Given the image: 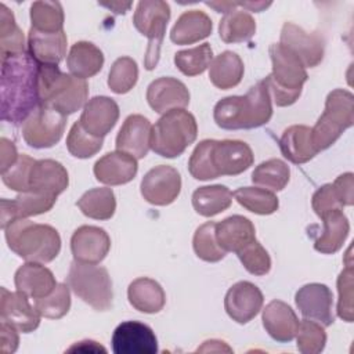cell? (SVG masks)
I'll use <instances>...</instances> for the list:
<instances>
[{
    "mask_svg": "<svg viewBox=\"0 0 354 354\" xmlns=\"http://www.w3.org/2000/svg\"><path fill=\"white\" fill-rule=\"evenodd\" d=\"M39 71L29 53L1 58L0 111L1 119L14 124L24 123L39 108Z\"/></svg>",
    "mask_w": 354,
    "mask_h": 354,
    "instance_id": "obj_1",
    "label": "cell"
},
{
    "mask_svg": "<svg viewBox=\"0 0 354 354\" xmlns=\"http://www.w3.org/2000/svg\"><path fill=\"white\" fill-rule=\"evenodd\" d=\"M270 93L263 80L257 82L245 95H230L220 100L213 111L214 122L225 130L256 129L272 116Z\"/></svg>",
    "mask_w": 354,
    "mask_h": 354,
    "instance_id": "obj_2",
    "label": "cell"
},
{
    "mask_svg": "<svg viewBox=\"0 0 354 354\" xmlns=\"http://www.w3.org/2000/svg\"><path fill=\"white\" fill-rule=\"evenodd\" d=\"M4 231L8 248L26 261L44 264L53 261L59 254V234L48 224L19 218L11 223Z\"/></svg>",
    "mask_w": 354,
    "mask_h": 354,
    "instance_id": "obj_3",
    "label": "cell"
},
{
    "mask_svg": "<svg viewBox=\"0 0 354 354\" xmlns=\"http://www.w3.org/2000/svg\"><path fill=\"white\" fill-rule=\"evenodd\" d=\"M268 53L272 72L263 82L277 106H289L299 100L308 75L299 57L282 44H271Z\"/></svg>",
    "mask_w": 354,
    "mask_h": 354,
    "instance_id": "obj_4",
    "label": "cell"
},
{
    "mask_svg": "<svg viewBox=\"0 0 354 354\" xmlns=\"http://www.w3.org/2000/svg\"><path fill=\"white\" fill-rule=\"evenodd\" d=\"M39 95L41 105L68 116L87 104L88 84L83 79L61 72L57 65H40Z\"/></svg>",
    "mask_w": 354,
    "mask_h": 354,
    "instance_id": "obj_5",
    "label": "cell"
},
{
    "mask_svg": "<svg viewBox=\"0 0 354 354\" xmlns=\"http://www.w3.org/2000/svg\"><path fill=\"white\" fill-rule=\"evenodd\" d=\"M198 136V124L192 113L173 109L162 115L152 126L151 149L163 158L180 156Z\"/></svg>",
    "mask_w": 354,
    "mask_h": 354,
    "instance_id": "obj_6",
    "label": "cell"
},
{
    "mask_svg": "<svg viewBox=\"0 0 354 354\" xmlns=\"http://www.w3.org/2000/svg\"><path fill=\"white\" fill-rule=\"evenodd\" d=\"M354 123V95L344 90L330 91L325 101V111L311 129L313 142L319 151L328 149Z\"/></svg>",
    "mask_w": 354,
    "mask_h": 354,
    "instance_id": "obj_7",
    "label": "cell"
},
{
    "mask_svg": "<svg viewBox=\"0 0 354 354\" xmlns=\"http://www.w3.org/2000/svg\"><path fill=\"white\" fill-rule=\"evenodd\" d=\"M66 283L72 292L97 311H106L112 307V281L108 270L101 266L72 261Z\"/></svg>",
    "mask_w": 354,
    "mask_h": 354,
    "instance_id": "obj_8",
    "label": "cell"
},
{
    "mask_svg": "<svg viewBox=\"0 0 354 354\" xmlns=\"http://www.w3.org/2000/svg\"><path fill=\"white\" fill-rule=\"evenodd\" d=\"M170 19V6L162 0H144L137 4L133 15L136 29L148 37V47L144 58L147 71H152L160 55L162 41L166 33V26Z\"/></svg>",
    "mask_w": 354,
    "mask_h": 354,
    "instance_id": "obj_9",
    "label": "cell"
},
{
    "mask_svg": "<svg viewBox=\"0 0 354 354\" xmlns=\"http://www.w3.org/2000/svg\"><path fill=\"white\" fill-rule=\"evenodd\" d=\"M66 118L48 105H40L24 122L22 137L25 142L37 149L54 147L62 138Z\"/></svg>",
    "mask_w": 354,
    "mask_h": 354,
    "instance_id": "obj_10",
    "label": "cell"
},
{
    "mask_svg": "<svg viewBox=\"0 0 354 354\" xmlns=\"http://www.w3.org/2000/svg\"><path fill=\"white\" fill-rule=\"evenodd\" d=\"M209 156L216 178L238 176L248 170L254 160L252 148L239 140H210Z\"/></svg>",
    "mask_w": 354,
    "mask_h": 354,
    "instance_id": "obj_11",
    "label": "cell"
},
{
    "mask_svg": "<svg viewBox=\"0 0 354 354\" xmlns=\"http://www.w3.org/2000/svg\"><path fill=\"white\" fill-rule=\"evenodd\" d=\"M142 198L155 206H167L173 203L181 191L180 173L169 165L152 167L141 180Z\"/></svg>",
    "mask_w": 354,
    "mask_h": 354,
    "instance_id": "obj_12",
    "label": "cell"
},
{
    "mask_svg": "<svg viewBox=\"0 0 354 354\" xmlns=\"http://www.w3.org/2000/svg\"><path fill=\"white\" fill-rule=\"evenodd\" d=\"M112 350L115 354H155L158 339L148 325L140 321H124L113 330Z\"/></svg>",
    "mask_w": 354,
    "mask_h": 354,
    "instance_id": "obj_13",
    "label": "cell"
},
{
    "mask_svg": "<svg viewBox=\"0 0 354 354\" xmlns=\"http://www.w3.org/2000/svg\"><path fill=\"white\" fill-rule=\"evenodd\" d=\"M296 306L304 318L329 326L335 322L333 295L324 283H307L301 286L295 296Z\"/></svg>",
    "mask_w": 354,
    "mask_h": 354,
    "instance_id": "obj_14",
    "label": "cell"
},
{
    "mask_svg": "<svg viewBox=\"0 0 354 354\" xmlns=\"http://www.w3.org/2000/svg\"><path fill=\"white\" fill-rule=\"evenodd\" d=\"M55 201H57V196L33 191V189L18 192L17 198L14 199H1L0 201V206H1L0 227L6 230L15 220L43 214L51 210V207L55 205Z\"/></svg>",
    "mask_w": 354,
    "mask_h": 354,
    "instance_id": "obj_15",
    "label": "cell"
},
{
    "mask_svg": "<svg viewBox=\"0 0 354 354\" xmlns=\"http://www.w3.org/2000/svg\"><path fill=\"white\" fill-rule=\"evenodd\" d=\"M263 301V293L254 283L239 281L228 289L224 299V308L232 321L248 324L259 314Z\"/></svg>",
    "mask_w": 354,
    "mask_h": 354,
    "instance_id": "obj_16",
    "label": "cell"
},
{
    "mask_svg": "<svg viewBox=\"0 0 354 354\" xmlns=\"http://www.w3.org/2000/svg\"><path fill=\"white\" fill-rule=\"evenodd\" d=\"M279 44L295 53L304 68L317 66L324 58V40L317 33H308L293 22H285Z\"/></svg>",
    "mask_w": 354,
    "mask_h": 354,
    "instance_id": "obj_17",
    "label": "cell"
},
{
    "mask_svg": "<svg viewBox=\"0 0 354 354\" xmlns=\"http://www.w3.org/2000/svg\"><path fill=\"white\" fill-rule=\"evenodd\" d=\"M111 249V238L104 228L95 225L79 227L71 238L75 260L88 264L101 263Z\"/></svg>",
    "mask_w": 354,
    "mask_h": 354,
    "instance_id": "obj_18",
    "label": "cell"
},
{
    "mask_svg": "<svg viewBox=\"0 0 354 354\" xmlns=\"http://www.w3.org/2000/svg\"><path fill=\"white\" fill-rule=\"evenodd\" d=\"M40 317L25 293L0 289V319L14 325L22 333H29L39 326Z\"/></svg>",
    "mask_w": 354,
    "mask_h": 354,
    "instance_id": "obj_19",
    "label": "cell"
},
{
    "mask_svg": "<svg viewBox=\"0 0 354 354\" xmlns=\"http://www.w3.org/2000/svg\"><path fill=\"white\" fill-rule=\"evenodd\" d=\"M147 101L158 113L184 109L189 104V91L183 82L174 77H159L147 88Z\"/></svg>",
    "mask_w": 354,
    "mask_h": 354,
    "instance_id": "obj_20",
    "label": "cell"
},
{
    "mask_svg": "<svg viewBox=\"0 0 354 354\" xmlns=\"http://www.w3.org/2000/svg\"><path fill=\"white\" fill-rule=\"evenodd\" d=\"M151 134L152 124L145 116L130 115L116 136V151H122L136 159H142L151 148Z\"/></svg>",
    "mask_w": 354,
    "mask_h": 354,
    "instance_id": "obj_21",
    "label": "cell"
},
{
    "mask_svg": "<svg viewBox=\"0 0 354 354\" xmlns=\"http://www.w3.org/2000/svg\"><path fill=\"white\" fill-rule=\"evenodd\" d=\"M118 119V104L109 97L98 95L88 100L87 104L83 106L79 122L87 133L104 138L115 127Z\"/></svg>",
    "mask_w": 354,
    "mask_h": 354,
    "instance_id": "obj_22",
    "label": "cell"
},
{
    "mask_svg": "<svg viewBox=\"0 0 354 354\" xmlns=\"http://www.w3.org/2000/svg\"><path fill=\"white\" fill-rule=\"evenodd\" d=\"M137 170V159L122 151L109 152L94 165L95 178L106 185L127 184L136 177Z\"/></svg>",
    "mask_w": 354,
    "mask_h": 354,
    "instance_id": "obj_23",
    "label": "cell"
},
{
    "mask_svg": "<svg viewBox=\"0 0 354 354\" xmlns=\"http://www.w3.org/2000/svg\"><path fill=\"white\" fill-rule=\"evenodd\" d=\"M261 321L267 333L281 343L293 340L300 324L292 307L282 300H271L263 310Z\"/></svg>",
    "mask_w": 354,
    "mask_h": 354,
    "instance_id": "obj_24",
    "label": "cell"
},
{
    "mask_svg": "<svg viewBox=\"0 0 354 354\" xmlns=\"http://www.w3.org/2000/svg\"><path fill=\"white\" fill-rule=\"evenodd\" d=\"M66 33L64 30L47 33L29 29L28 53L40 65H58L66 54Z\"/></svg>",
    "mask_w": 354,
    "mask_h": 354,
    "instance_id": "obj_25",
    "label": "cell"
},
{
    "mask_svg": "<svg viewBox=\"0 0 354 354\" xmlns=\"http://www.w3.org/2000/svg\"><path fill=\"white\" fill-rule=\"evenodd\" d=\"M14 282L17 290L33 299L50 295L57 286L55 277L51 270L41 266V263L32 261H26L15 271Z\"/></svg>",
    "mask_w": 354,
    "mask_h": 354,
    "instance_id": "obj_26",
    "label": "cell"
},
{
    "mask_svg": "<svg viewBox=\"0 0 354 354\" xmlns=\"http://www.w3.org/2000/svg\"><path fill=\"white\" fill-rule=\"evenodd\" d=\"M69 184L66 169L54 159L36 160L30 170L29 189L58 196Z\"/></svg>",
    "mask_w": 354,
    "mask_h": 354,
    "instance_id": "obj_27",
    "label": "cell"
},
{
    "mask_svg": "<svg viewBox=\"0 0 354 354\" xmlns=\"http://www.w3.org/2000/svg\"><path fill=\"white\" fill-rule=\"evenodd\" d=\"M216 239L224 252H238L256 239L253 223L239 214L230 216L216 223Z\"/></svg>",
    "mask_w": 354,
    "mask_h": 354,
    "instance_id": "obj_28",
    "label": "cell"
},
{
    "mask_svg": "<svg viewBox=\"0 0 354 354\" xmlns=\"http://www.w3.org/2000/svg\"><path fill=\"white\" fill-rule=\"evenodd\" d=\"M279 148L282 155L296 165L306 163L318 153L313 142L311 129L304 124H293L285 129L279 138Z\"/></svg>",
    "mask_w": 354,
    "mask_h": 354,
    "instance_id": "obj_29",
    "label": "cell"
},
{
    "mask_svg": "<svg viewBox=\"0 0 354 354\" xmlns=\"http://www.w3.org/2000/svg\"><path fill=\"white\" fill-rule=\"evenodd\" d=\"M324 228L314 242V249L324 254H333L342 249L350 232V224L343 209L326 212L319 216Z\"/></svg>",
    "mask_w": 354,
    "mask_h": 354,
    "instance_id": "obj_30",
    "label": "cell"
},
{
    "mask_svg": "<svg viewBox=\"0 0 354 354\" xmlns=\"http://www.w3.org/2000/svg\"><path fill=\"white\" fill-rule=\"evenodd\" d=\"M213 24L210 17L199 10H189L183 12L170 32L173 43L184 46L194 44L210 36Z\"/></svg>",
    "mask_w": 354,
    "mask_h": 354,
    "instance_id": "obj_31",
    "label": "cell"
},
{
    "mask_svg": "<svg viewBox=\"0 0 354 354\" xmlns=\"http://www.w3.org/2000/svg\"><path fill=\"white\" fill-rule=\"evenodd\" d=\"M66 65L71 75L86 80L95 76L102 69L104 54L90 41H76L69 50Z\"/></svg>",
    "mask_w": 354,
    "mask_h": 354,
    "instance_id": "obj_32",
    "label": "cell"
},
{
    "mask_svg": "<svg viewBox=\"0 0 354 354\" xmlns=\"http://www.w3.org/2000/svg\"><path fill=\"white\" fill-rule=\"evenodd\" d=\"M127 297L136 310L145 314L159 313L166 303L163 288L155 279L147 277L137 278L129 285Z\"/></svg>",
    "mask_w": 354,
    "mask_h": 354,
    "instance_id": "obj_33",
    "label": "cell"
},
{
    "mask_svg": "<svg viewBox=\"0 0 354 354\" xmlns=\"http://www.w3.org/2000/svg\"><path fill=\"white\" fill-rule=\"evenodd\" d=\"M245 66L241 57L232 51L218 54L209 66V79L220 90H228L238 86L243 77Z\"/></svg>",
    "mask_w": 354,
    "mask_h": 354,
    "instance_id": "obj_34",
    "label": "cell"
},
{
    "mask_svg": "<svg viewBox=\"0 0 354 354\" xmlns=\"http://www.w3.org/2000/svg\"><path fill=\"white\" fill-rule=\"evenodd\" d=\"M232 203V192L225 185L199 187L192 194V206L203 217H213L227 210Z\"/></svg>",
    "mask_w": 354,
    "mask_h": 354,
    "instance_id": "obj_35",
    "label": "cell"
},
{
    "mask_svg": "<svg viewBox=\"0 0 354 354\" xmlns=\"http://www.w3.org/2000/svg\"><path fill=\"white\" fill-rule=\"evenodd\" d=\"M256 33L254 18L243 10H231L224 14L218 25V35L224 43L248 41Z\"/></svg>",
    "mask_w": 354,
    "mask_h": 354,
    "instance_id": "obj_36",
    "label": "cell"
},
{
    "mask_svg": "<svg viewBox=\"0 0 354 354\" xmlns=\"http://www.w3.org/2000/svg\"><path fill=\"white\" fill-rule=\"evenodd\" d=\"M82 213L94 220H109L116 210V198L111 188H93L76 202Z\"/></svg>",
    "mask_w": 354,
    "mask_h": 354,
    "instance_id": "obj_37",
    "label": "cell"
},
{
    "mask_svg": "<svg viewBox=\"0 0 354 354\" xmlns=\"http://www.w3.org/2000/svg\"><path fill=\"white\" fill-rule=\"evenodd\" d=\"M290 178L289 166L277 158L261 162L252 173L253 184L271 192L281 191L286 187Z\"/></svg>",
    "mask_w": 354,
    "mask_h": 354,
    "instance_id": "obj_38",
    "label": "cell"
},
{
    "mask_svg": "<svg viewBox=\"0 0 354 354\" xmlns=\"http://www.w3.org/2000/svg\"><path fill=\"white\" fill-rule=\"evenodd\" d=\"M32 29L39 32L64 30V10L58 1H35L30 6Z\"/></svg>",
    "mask_w": 354,
    "mask_h": 354,
    "instance_id": "obj_39",
    "label": "cell"
},
{
    "mask_svg": "<svg viewBox=\"0 0 354 354\" xmlns=\"http://www.w3.org/2000/svg\"><path fill=\"white\" fill-rule=\"evenodd\" d=\"M21 53H26L24 33L18 28L14 14L0 4V55L6 58Z\"/></svg>",
    "mask_w": 354,
    "mask_h": 354,
    "instance_id": "obj_40",
    "label": "cell"
},
{
    "mask_svg": "<svg viewBox=\"0 0 354 354\" xmlns=\"http://www.w3.org/2000/svg\"><path fill=\"white\" fill-rule=\"evenodd\" d=\"M234 196L241 206L256 214H272L279 206L277 195L264 188L242 187L234 192Z\"/></svg>",
    "mask_w": 354,
    "mask_h": 354,
    "instance_id": "obj_41",
    "label": "cell"
},
{
    "mask_svg": "<svg viewBox=\"0 0 354 354\" xmlns=\"http://www.w3.org/2000/svg\"><path fill=\"white\" fill-rule=\"evenodd\" d=\"M213 61V50L209 43L181 50L174 54V64L177 69L185 76H196L203 73Z\"/></svg>",
    "mask_w": 354,
    "mask_h": 354,
    "instance_id": "obj_42",
    "label": "cell"
},
{
    "mask_svg": "<svg viewBox=\"0 0 354 354\" xmlns=\"http://www.w3.org/2000/svg\"><path fill=\"white\" fill-rule=\"evenodd\" d=\"M195 254L207 263H217L224 259L225 253L216 239V223L207 221L196 228L192 239Z\"/></svg>",
    "mask_w": 354,
    "mask_h": 354,
    "instance_id": "obj_43",
    "label": "cell"
},
{
    "mask_svg": "<svg viewBox=\"0 0 354 354\" xmlns=\"http://www.w3.org/2000/svg\"><path fill=\"white\" fill-rule=\"evenodd\" d=\"M138 80L137 62L130 57L118 58L109 71L108 86L116 94L129 93Z\"/></svg>",
    "mask_w": 354,
    "mask_h": 354,
    "instance_id": "obj_44",
    "label": "cell"
},
{
    "mask_svg": "<svg viewBox=\"0 0 354 354\" xmlns=\"http://www.w3.org/2000/svg\"><path fill=\"white\" fill-rule=\"evenodd\" d=\"M104 144L102 137H95L87 133L80 122H75L66 137V148L71 155L79 159H87L94 156Z\"/></svg>",
    "mask_w": 354,
    "mask_h": 354,
    "instance_id": "obj_45",
    "label": "cell"
},
{
    "mask_svg": "<svg viewBox=\"0 0 354 354\" xmlns=\"http://www.w3.org/2000/svg\"><path fill=\"white\" fill-rule=\"evenodd\" d=\"M35 307L37 313L44 318H62L71 308V293L68 283H57L50 295L35 300Z\"/></svg>",
    "mask_w": 354,
    "mask_h": 354,
    "instance_id": "obj_46",
    "label": "cell"
},
{
    "mask_svg": "<svg viewBox=\"0 0 354 354\" xmlns=\"http://www.w3.org/2000/svg\"><path fill=\"white\" fill-rule=\"evenodd\" d=\"M297 348L303 354H318L325 348L326 333L324 326L313 319L304 318L296 333Z\"/></svg>",
    "mask_w": 354,
    "mask_h": 354,
    "instance_id": "obj_47",
    "label": "cell"
},
{
    "mask_svg": "<svg viewBox=\"0 0 354 354\" xmlns=\"http://www.w3.org/2000/svg\"><path fill=\"white\" fill-rule=\"evenodd\" d=\"M238 259L241 260L242 266L253 275H266L271 270V259L268 252L263 248V245L253 239L248 245H245L241 250L236 252Z\"/></svg>",
    "mask_w": 354,
    "mask_h": 354,
    "instance_id": "obj_48",
    "label": "cell"
},
{
    "mask_svg": "<svg viewBox=\"0 0 354 354\" xmlns=\"http://www.w3.org/2000/svg\"><path fill=\"white\" fill-rule=\"evenodd\" d=\"M35 159L29 155H19L18 160L6 171L1 173L3 183L17 191V192H25L29 191V181H30V170L35 165Z\"/></svg>",
    "mask_w": 354,
    "mask_h": 354,
    "instance_id": "obj_49",
    "label": "cell"
},
{
    "mask_svg": "<svg viewBox=\"0 0 354 354\" xmlns=\"http://www.w3.org/2000/svg\"><path fill=\"white\" fill-rule=\"evenodd\" d=\"M353 266L348 263L337 277V315L346 322H353Z\"/></svg>",
    "mask_w": 354,
    "mask_h": 354,
    "instance_id": "obj_50",
    "label": "cell"
},
{
    "mask_svg": "<svg viewBox=\"0 0 354 354\" xmlns=\"http://www.w3.org/2000/svg\"><path fill=\"white\" fill-rule=\"evenodd\" d=\"M311 205H313V210L318 217L326 212L343 209V205L332 184H325L319 187L313 195Z\"/></svg>",
    "mask_w": 354,
    "mask_h": 354,
    "instance_id": "obj_51",
    "label": "cell"
},
{
    "mask_svg": "<svg viewBox=\"0 0 354 354\" xmlns=\"http://www.w3.org/2000/svg\"><path fill=\"white\" fill-rule=\"evenodd\" d=\"M343 206H351L354 203V176L353 173L340 174L332 184Z\"/></svg>",
    "mask_w": 354,
    "mask_h": 354,
    "instance_id": "obj_52",
    "label": "cell"
},
{
    "mask_svg": "<svg viewBox=\"0 0 354 354\" xmlns=\"http://www.w3.org/2000/svg\"><path fill=\"white\" fill-rule=\"evenodd\" d=\"M17 330L14 325L0 319V351L3 354H11L18 348L19 337Z\"/></svg>",
    "mask_w": 354,
    "mask_h": 354,
    "instance_id": "obj_53",
    "label": "cell"
},
{
    "mask_svg": "<svg viewBox=\"0 0 354 354\" xmlns=\"http://www.w3.org/2000/svg\"><path fill=\"white\" fill-rule=\"evenodd\" d=\"M0 171H6L7 169H10L17 160H18V152L17 148L14 145L12 141L7 140V138H1L0 140Z\"/></svg>",
    "mask_w": 354,
    "mask_h": 354,
    "instance_id": "obj_54",
    "label": "cell"
},
{
    "mask_svg": "<svg viewBox=\"0 0 354 354\" xmlns=\"http://www.w3.org/2000/svg\"><path fill=\"white\" fill-rule=\"evenodd\" d=\"M68 353H76V351H82V353H105V347H102L100 343L94 342V340H82L77 342L75 344H72L68 350Z\"/></svg>",
    "mask_w": 354,
    "mask_h": 354,
    "instance_id": "obj_55",
    "label": "cell"
},
{
    "mask_svg": "<svg viewBox=\"0 0 354 354\" xmlns=\"http://www.w3.org/2000/svg\"><path fill=\"white\" fill-rule=\"evenodd\" d=\"M268 6H271V3H266V1H238V7H243V8H248L249 11H254V12H260L264 8H267Z\"/></svg>",
    "mask_w": 354,
    "mask_h": 354,
    "instance_id": "obj_56",
    "label": "cell"
},
{
    "mask_svg": "<svg viewBox=\"0 0 354 354\" xmlns=\"http://www.w3.org/2000/svg\"><path fill=\"white\" fill-rule=\"evenodd\" d=\"M100 4L113 10L116 14H124L131 7V3H123V1H111V3H100Z\"/></svg>",
    "mask_w": 354,
    "mask_h": 354,
    "instance_id": "obj_57",
    "label": "cell"
}]
</instances>
